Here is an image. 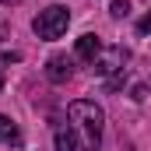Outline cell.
<instances>
[{
  "mask_svg": "<svg viewBox=\"0 0 151 151\" xmlns=\"http://www.w3.org/2000/svg\"><path fill=\"white\" fill-rule=\"evenodd\" d=\"M123 63H127V49H123V46H109V49L102 46V53L95 56L91 67L102 77H113V74H123Z\"/></svg>",
  "mask_w": 151,
  "mask_h": 151,
  "instance_id": "3957f363",
  "label": "cell"
},
{
  "mask_svg": "<svg viewBox=\"0 0 151 151\" xmlns=\"http://www.w3.org/2000/svg\"><path fill=\"white\" fill-rule=\"evenodd\" d=\"M137 32H141V35H151V11L141 18V21H137Z\"/></svg>",
  "mask_w": 151,
  "mask_h": 151,
  "instance_id": "9c48e42d",
  "label": "cell"
},
{
  "mask_svg": "<svg viewBox=\"0 0 151 151\" xmlns=\"http://www.w3.org/2000/svg\"><path fill=\"white\" fill-rule=\"evenodd\" d=\"M67 25H70V11L63 7V4H49L46 11H39L35 21H32V32L39 39H46V42H53V39H60L67 32Z\"/></svg>",
  "mask_w": 151,
  "mask_h": 151,
  "instance_id": "7a4b0ae2",
  "label": "cell"
},
{
  "mask_svg": "<svg viewBox=\"0 0 151 151\" xmlns=\"http://www.w3.org/2000/svg\"><path fill=\"white\" fill-rule=\"evenodd\" d=\"M0 141H4V144H21L18 123H14L11 116H4V113H0Z\"/></svg>",
  "mask_w": 151,
  "mask_h": 151,
  "instance_id": "8992f818",
  "label": "cell"
},
{
  "mask_svg": "<svg viewBox=\"0 0 151 151\" xmlns=\"http://www.w3.org/2000/svg\"><path fill=\"white\" fill-rule=\"evenodd\" d=\"M67 119H70V130H74V137H77V148H81V151H99L106 113H102L95 102L77 99V102L67 106Z\"/></svg>",
  "mask_w": 151,
  "mask_h": 151,
  "instance_id": "6da1fadb",
  "label": "cell"
},
{
  "mask_svg": "<svg viewBox=\"0 0 151 151\" xmlns=\"http://www.w3.org/2000/svg\"><path fill=\"white\" fill-rule=\"evenodd\" d=\"M99 53H102V39H99V35H91V32H88V35L77 39V56H81V60L95 63V56H99Z\"/></svg>",
  "mask_w": 151,
  "mask_h": 151,
  "instance_id": "5b68a950",
  "label": "cell"
},
{
  "mask_svg": "<svg viewBox=\"0 0 151 151\" xmlns=\"http://www.w3.org/2000/svg\"><path fill=\"white\" fill-rule=\"evenodd\" d=\"M70 74H74V63H70L67 56H49V63H46V77H49L53 84L70 81Z\"/></svg>",
  "mask_w": 151,
  "mask_h": 151,
  "instance_id": "277c9868",
  "label": "cell"
},
{
  "mask_svg": "<svg viewBox=\"0 0 151 151\" xmlns=\"http://www.w3.org/2000/svg\"><path fill=\"white\" fill-rule=\"evenodd\" d=\"M0 88H4V70H0Z\"/></svg>",
  "mask_w": 151,
  "mask_h": 151,
  "instance_id": "30bf717a",
  "label": "cell"
},
{
  "mask_svg": "<svg viewBox=\"0 0 151 151\" xmlns=\"http://www.w3.org/2000/svg\"><path fill=\"white\" fill-rule=\"evenodd\" d=\"M53 141H56V151H81V148H77V137H74V130H70V127H67V130L60 127Z\"/></svg>",
  "mask_w": 151,
  "mask_h": 151,
  "instance_id": "52a82bcc",
  "label": "cell"
},
{
  "mask_svg": "<svg viewBox=\"0 0 151 151\" xmlns=\"http://www.w3.org/2000/svg\"><path fill=\"white\" fill-rule=\"evenodd\" d=\"M109 14H113V18H127V14H130V0H113Z\"/></svg>",
  "mask_w": 151,
  "mask_h": 151,
  "instance_id": "ba28073f",
  "label": "cell"
}]
</instances>
